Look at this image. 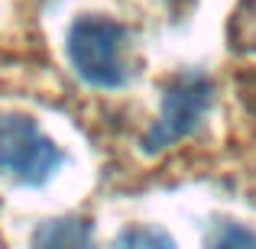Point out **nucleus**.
<instances>
[{"label":"nucleus","mask_w":256,"mask_h":249,"mask_svg":"<svg viewBox=\"0 0 256 249\" xmlns=\"http://www.w3.org/2000/svg\"><path fill=\"white\" fill-rule=\"evenodd\" d=\"M32 249H94L91 227L78 217L46 220L32 237Z\"/></svg>","instance_id":"20e7f679"},{"label":"nucleus","mask_w":256,"mask_h":249,"mask_svg":"<svg viewBox=\"0 0 256 249\" xmlns=\"http://www.w3.org/2000/svg\"><path fill=\"white\" fill-rule=\"evenodd\" d=\"M114 249H175V243L159 227H126L117 237Z\"/></svg>","instance_id":"39448f33"},{"label":"nucleus","mask_w":256,"mask_h":249,"mask_svg":"<svg viewBox=\"0 0 256 249\" xmlns=\"http://www.w3.org/2000/svg\"><path fill=\"white\" fill-rule=\"evenodd\" d=\"M62 165V152L26 113H0V175L20 185H42Z\"/></svg>","instance_id":"f03ea898"},{"label":"nucleus","mask_w":256,"mask_h":249,"mask_svg":"<svg viewBox=\"0 0 256 249\" xmlns=\"http://www.w3.org/2000/svg\"><path fill=\"white\" fill-rule=\"evenodd\" d=\"M126 29L107 16H82L68 32V58L94 87H120L130 78L124 62Z\"/></svg>","instance_id":"f257e3e1"},{"label":"nucleus","mask_w":256,"mask_h":249,"mask_svg":"<svg viewBox=\"0 0 256 249\" xmlns=\"http://www.w3.org/2000/svg\"><path fill=\"white\" fill-rule=\"evenodd\" d=\"M211 78L201 75V71H188V75H178L172 81V87L166 91L162 97V117L156 120L150 133L143 139L146 152H159L166 146L185 139L188 133L198 130L204 110L211 107Z\"/></svg>","instance_id":"7ed1b4c3"},{"label":"nucleus","mask_w":256,"mask_h":249,"mask_svg":"<svg viewBox=\"0 0 256 249\" xmlns=\"http://www.w3.org/2000/svg\"><path fill=\"white\" fill-rule=\"evenodd\" d=\"M211 249H256V233L246 230V227H240V224H234L214 240Z\"/></svg>","instance_id":"423d86ee"}]
</instances>
